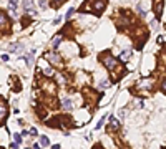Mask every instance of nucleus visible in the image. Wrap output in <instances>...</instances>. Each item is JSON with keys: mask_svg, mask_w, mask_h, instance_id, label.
<instances>
[{"mask_svg": "<svg viewBox=\"0 0 166 149\" xmlns=\"http://www.w3.org/2000/svg\"><path fill=\"white\" fill-rule=\"evenodd\" d=\"M105 5H106L105 0H95V2H93V8H95L96 12H101L103 8H105Z\"/></svg>", "mask_w": 166, "mask_h": 149, "instance_id": "obj_7", "label": "nucleus"}, {"mask_svg": "<svg viewBox=\"0 0 166 149\" xmlns=\"http://www.w3.org/2000/svg\"><path fill=\"white\" fill-rule=\"evenodd\" d=\"M17 4H18V0H8V12H12L13 15H17V13H15Z\"/></svg>", "mask_w": 166, "mask_h": 149, "instance_id": "obj_9", "label": "nucleus"}, {"mask_svg": "<svg viewBox=\"0 0 166 149\" xmlns=\"http://www.w3.org/2000/svg\"><path fill=\"white\" fill-rule=\"evenodd\" d=\"M7 27H8V20L4 12H0V28H7Z\"/></svg>", "mask_w": 166, "mask_h": 149, "instance_id": "obj_10", "label": "nucleus"}, {"mask_svg": "<svg viewBox=\"0 0 166 149\" xmlns=\"http://www.w3.org/2000/svg\"><path fill=\"white\" fill-rule=\"evenodd\" d=\"M8 50L12 51H17V50H22V45H18V43H15V45H10V47H8Z\"/></svg>", "mask_w": 166, "mask_h": 149, "instance_id": "obj_13", "label": "nucleus"}, {"mask_svg": "<svg viewBox=\"0 0 166 149\" xmlns=\"http://www.w3.org/2000/svg\"><path fill=\"white\" fill-rule=\"evenodd\" d=\"M128 56H130V50H123V53H121V58H123V60H126Z\"/></svg>", "mask_w": 166, "mask_h": 149, "instance_id": "obj_16", "label": "nucleus"}, {"mask_svg": "<svg viewBox=\"0 0 166 149\" xmlns=\"http://www.w3.org/2000/svg\"><path fill=\"white\" fill-rule=\"evenodd\" d=\"M38 5H40V8H45L47 7V2L45 0H38Z\"/></svg>", "mask_w": 166, "mask_h": 149, "instance_id": "obj_19", "label": "nucleus"}, {"mask_svg": "<svg viewBox=\"0 0 166 149\" xmlns=\"http://www.w3.org/2000/svg\"><path fill=\"white\" fill-rule=\"evenodd\" d=\"M45 74H47V76H51V74H53V68H45Z\"/></svg>", "mask_w": 166, "mask_h": 149, "instance_id": "obj_17", "label": "nucleus"}, {"mask_svg": "<svg viewBox=\"0 0 166 149\" xmlns=\"http://www.w3.org/2000/svg\"><path fill=\"white\" fill-rule=\"evenodd\" d=\"M23 8H25V12H28L30 15H35V8H33V0H23Z\"/></svg>", "mask_w": 166, "mask_h": 149, "instance_id": "obj_5", "label": "nucleus"}, {"mask_svg": "<svg viewBox=\"0 0 166 149\" xmlns=\"http://www.w3.org/2000/svg\"><path fill=\"white\" fill-rule=\"evenodd\" d=\"M51 149H60V146L57 144V146H53V147H51Z\"/></svg>", "mask_w": 166, "mask_h": 149, "instance_id": "obj_24", "label": "nucleus"}, {"mask_svg": "<svg viewBox=\"0 0 166 149\" xmlns=\"http://www.w3.org/2000/svg\"><path fill=\"white\" fill-rule=\"evenodd\" d=\"M110 86V81H108V80H103L101 83H100V88H101V90H105V88H108Z\"/></svg>", "mask_w": 166, "mask_h": 149, "instance_id": "obj_14", "label": "nucleus"}, {"mask_svg": "<svg viewBox=\"0 0 166 149\" xmlns=\"http://www.w3.org/2000/svg\"><path fill=\"white\" fill-rule=\"evenodd\" d=\"M161 91H163V93H166V76L161 80Z\"/></svg>", "mask_w": 166, "mask_h": 149, "instance_id": "obj_15", "label": "nucleus"}, {"mask_svg": "<svg viewBox=\"0 0 166 149\" xmlns=\"http://www.w3.org/2000/svg\"><path fill=\"white\" fill-rule=\"evenodd\" d=\"M13 139H15V142H18V144H20V142H22V136H20V134H13Z\"/></svg>", "mask_w": 166, "mask_h": 149, "instance_id": "obj_18", "label": "nucleus"}, {"mask_svg": "<svg viewBox=\"0 0 166 149\" xmlns=\"http://www.w3.org/2000/svg\"><path fill=\"white\" fill-rule=\"evenodd\" d=\"M30 134H33V136L37 134V129H35V128H32V129H30Z\"/></svg>", "mask_w": 166, "mask_h": 149, "instance_id": "obj_23", "label": "nucleus"}, {"mask_svg": "<svg viewBox=\"0 0 166 149\" xmlns=\"http://www.w3.org/2000/svg\"><path fill=\"white\" fill-rule=\"evenodd\" d=\"M60 42H62V36H60V35L53 36V40H51V47H53V48H57V47L60 45Z\"/></svg>", "mask_w": 166, "mask_h": 149, "instance_id": "obj_11", "label": "nucleus"}, {"mask_svg": "<svg viewBox=\"0 0 166 149\" xmlns=\"http://www.w3.org/2000/svg\"><path fill=\"white\" fill-rule=\"evenodd\" d=\"M153 10H154L156 18H159L163 13V0H153Z\"/></svg>", "mask_w": 166, "mask_h": 149, "instance_id": "obj_4", "label": "nucleus"}, {"mask_svg": "<svg viewBox=\"0 0 166 149\" xmlns=\"http://www.w3.org/2000/svg\"><path fill=\"white\" fill-rule=\"evenodd\" d=\"M42 90H43L47 94H55V83L51 81V80H45V81L42 83Z\"/></svg>", "mask_w": 166, "mask_h": 149, "instance_id": "obj_3", "label": "nucleus"}, {"mask_svg": "<svg viewBox=\"0 0 166 149\" xmlns=\"http://www.w3.org/2000/svg\"><path fill=\"white\" fill-rule=\"evenodd\" d=\"M62 108H63L65 111H71L73 109V101H71L70 98H65L63 101H62Z\"/></svg>", "mask_w": 166, "mask_h": 149, "instance_id": "obj_6", "label": "nucleus"}, {"mask_svg": "<svg viewBox=\"0 0 166 149\" xmlns=\"http://www.w3.org/2000/svg\"><path fill=\"white\" fill-rule=\"evenodd\" d=\"M18 146H20L18 142H12V147H13V149H18Z\"/></svg>", "mask_w": 166, "mask_h": 149, "instance_id": "obj_22", "label": "nucleus"}, {"mask_svg": "<svg viewBox=\"0 0 166 149\" xmlns=\"http://www.w3.org/2000/svg\"><path fill=\"white\" fill-rule=\"evenodd\" d=\"M51 2H53V5H55V7H58V5L62 4V2H63V0H51Z\"/></svg>", "mask_w": 166, "mask_h": 149, "instance_id": "obj_21", "label": "nucleus"}, {"mask_svg": "<svg viewBox=\"0 0 166 149\" xmlns=\"http://www.w3.org/2000/svg\"><path fill=\"white\" fill-rule=\"evenodd\" d=\"M45 58H47L51 65H55L57 68H63V60H62V56H60L58 53H55V51H47V53H45Z\"/></svg>", "mask_w": 166, "mask_h": 149, "instance_id": "obj_2", "label": "nucleus"}, {"mask_svg": "<svg viewBox=\"0 0 166 149\" xmlns=\"http://www.w3.org/2000/svg\"><path fill=\"white\" fill-rule=\"evenodd\" d=\"M100 60H101V63L105 65V66L108 68L110 71H115V68L118 66V61H116V58L113 55H110V53H106V55H101L100 56Z\"/></svg>", "mask_w": 166, "mask_h": 149, "instance_id": "obj_1", "label": "nucleus"}, {"mask_svg": "<svg viewBox=\"0 0 166 149\" xmlns=\"http://www.w3.org/2000/svg\"><path fill=\"white\" fill-rule=\"evenodd\" d=\"M73 12H75V10H73V8H68V12H67V18H70V17L73 15Z\"/></svg>", "mask_w": 166, "mask_h": 149, "instance_id": "obj_20", "label": "nucleus"}, {"mask_svg": "<svg viewBox=\"0 0 166 149\" xmlns=\"http://www.w3.org/2000/svg\"><path fill=\"white\" fill-rule=\"evenodd\" d=\"M48 142H50V141H48V137H47V136H40V144L43 146V147H47Z\"/></svg>", "mask_w": 166, "mask_h": 149, "instance_id": "obj_12", "label": "nucleus"}, {"mask_svg": "<svg viewBox=\"0 0 166 149\" xmlns=\"http://www.w3.org/2000/svg\"><path fill=\"white\" fill-rule=\"evenodd\" d=\"M7 104H5V101H2L0 99V121L2 119H5V116H7Z\"/></svg>", "mask_w": 166, "mask_h": 149, "instance_id": "obj_8", "label": "nucleus"}]
</instances>
